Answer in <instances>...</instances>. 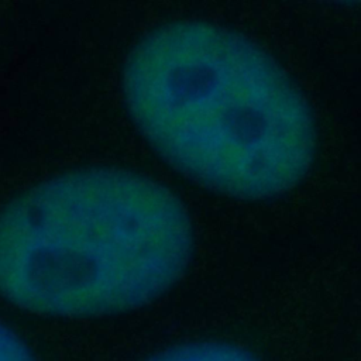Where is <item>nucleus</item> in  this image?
<instances>
[{"label": "nucleus", "mask_w": 361, "mask_h": 361, "mask_svg": "<svg viewBox=\"0 0 361 361\" xmlns=\"http://www.w3.org/2000/svg\"><path fill=\"white\" fill-rule=\"evenodd\" d=\"M121 86L152 149L210 190L271 199L313 164L316 128L303 93L267 51L227 27H155L127 56Z\"/></svg>", "instance_id": "1"}, {"label": "nucleus", "mask_w": 361, "mask_h": 361, "mask_svg": "<svg viewBox=\"0 0 361 361\" xmlns=\"http://www.w3.org/2000/svg\"><path fill=\"white\" fill-rule=\"evenodd\" d=\"M195 233L179 197L121 168L58 173L0 209V295L51 317L145 306L185 274Z\"/></svg>", "instance_id": "2"}, {"label": "nucleus", "mask_w": 361, "mask_h": 361, "mask_svg": "<svg viewBox=\"0 0 361 361\" xmlns=\"http://www.w3.org/2000/svg\"><path fill=\"white\" fill-rule=\"evenodd\" d=\"M144 361H259L250 351L224 341H192L169 347Z\"/></svg>", "instance_id": "3"}, {"label": "nucleus", "mask_w": 361, "mask_h": 361, "mask_svg": "<svg viewBox=\"0 0 361 361\" xmlns=\"http://www.w3.org/2000/svg\"><path fill=\"white\" fill-rule=\"evenodd\" d=\"M0 361H37L25 343L0 322Z\"/></svg>", "instance_id": "4"}]
</instances>
